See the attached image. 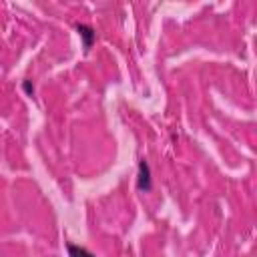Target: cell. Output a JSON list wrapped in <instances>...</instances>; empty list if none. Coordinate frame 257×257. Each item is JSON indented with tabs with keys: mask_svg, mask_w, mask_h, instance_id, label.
Segmentation results:
<instances>
[{
	"mask_svg": "<svg viewBox=\"0 0 257 257\" xmlns=\"http://www.w3.org/2000/svg\"><path fill=\"white\" fill-rule=\"evenodd\" d=\"M137 189L139 191H151L153 189V179H151V167L145 159L139 161V177H137Z\"/></svg>",
	"mask_w": 257,
	"mask_h": 257,
	"instance_id": "6da1fadb",
	"label": "cell"
},
{
	"mask_svg": "<svg viewBox=\"0 0 257 257\" xmlns=\"http://www.w3.org/2000/svg\"><path fill=\"white\" fill-rule=\"evenodd\" d=\"M22 88L26 90V94H28V96H32V94H34V84H32L30 80H24V82H22Z\"/></svg>",
	"mask_w": 257,
	"mask_h": 257,
	"instance_id": "277c9868",
	"label": "cell"
},
{
	"mask_svg": "<svg viewBox=\"0 0 257 257\" xmlns=\"http://www.w3.org/2000/svg\"><path fill=\"white\" fill-rule=\"evenodd\" d=\"M66 249H68V257H94L86 247L82 245H74V243H66Z\"/></svg>",
	"mask_w": 257,
	"mask_h": 257,
	"instance_id": "3957f363",
	"label": "cell"
},
{
	"mask_svg": "<svg viewBox=\"0 0 257 257\" xmlns=\"http://www.w3.org/2000/svg\"><path fill=\"white\" fill-rule=\"evenodd\" d=\"M76 32H78V36L82 38L84 50H90V46H92V42H94V38H96L94 28L88 26V24H84V22H78V24H76Z\"/></svg>",
	"mask_w": 257,
	"mask_h": 257,
	"instance_id": "7a4b0ae2",
	"label": "cell"
}]
</instances>
